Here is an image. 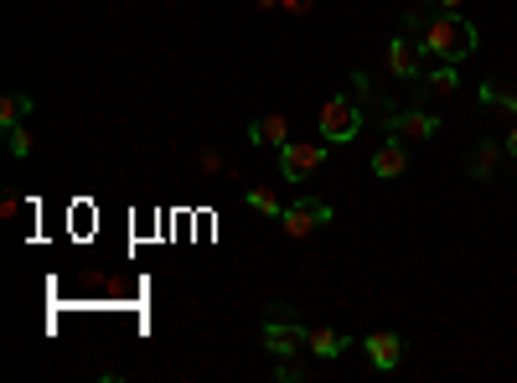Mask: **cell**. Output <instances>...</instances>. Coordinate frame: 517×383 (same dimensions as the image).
Wrapping results in <instances>:
<instances>
[{"label": "cell", "instance_id": "11", "mask_svg": "<svg viewBox=\"0 0 517 383\" xmlns=\"http://www.w3.org/2000/svg\"><path fill=\"white\" fill-rule=\"evenodd\" d=\"M388 68L399 73V78H424V73H419V52H414L404 37H393V42H388Z\"/></svg>", "mask_w": 517, "mask_h": 383}, {"label": "cell", "instance_id": "16", "mask_svg": "<svg viewBox=\"0 0 517 383\" xmlns=\"http://www.w3.org/2000/svg\"><path fill=\"white\" fill-rule=\"evenodd\" d=\"M6 151H11L16 161H26V156H32V130H26V125H11V130H6Z\"/></svg>", "mask_w": 517, "mask_h": 383}, {"label": "cell", "instance_id": "18", "mask_svg": "<svg viewBox=\"0 0 517 383\" xmlns=\"http://www.w3.org/2000/svg\"><path fill=\"white\" fill-rule=\"evenodd\" d=\"M16 208H21V197H16V192L0 197V218H16Z\"/></svg>", "mask_w": 517, "mask_h": 383}, {"label": "cell", "instance_id": "21", "mask_svg": "<svg viewBox=\"0 0 517 383\" xmlns=\"http://www.w3.org/2000/svg\"><path fill=\"white\" fill-rule=\"evenodd\" d=\"M466 6V0H440V11H461Z\"/></svg>", "mask_w": 517, "mask_h": 383}, {"label": "cell", "instance_id": "15", "mask_svg": "<svg viewBox=\"0 0 517 383\" xmlns=\"http://www.w3.org/2000/svg\"><path fill=\"white\" fill-rule=\"evenodd\" d=\"M497 161H502V145H481V151L471 156V176H476V182H486V176L497 171Z\"/></svg>", "mask_w": 517, "mask_h": 383}, {"label": "cell", "instance_id": "14", "mask_svg": "<svg viewBox=\"0 0 517 383\" xmlns=\"http://www.w3.org/2000/svg\"><path fill=\"white\" fill-rule=\"evenodd\" d=\"M424 88H430V94H455V88H461V73H455V63H440L435 73H424Z\"/></svg>", "mask_w": 517, "mask_h": 383}, {"label": "cell", "instance_id": "2", "mask_svg": "<svg viewBox=\"0 0 517 383\" xmlns=\"http://www.w3.org/2000/svg\"><path fill=\"white\" fill-rule=\"evenodd\" d=\"M326 156H331V145H321V140H285L280 145L285 182H311V176L326 166Z\"/></svg>", "mask_w": 517, "mask_h": 383}, {"label": "cell", "instance_id": "17", "mask_svg": "<svg viewBox=\"0 0 517 383\" xmlns=\"http://www.w3.org/2000/svg\"><path fill=\"white\" fill-rule=\"evenodd\" d=\"M481 104H497V109H512V114H517V94H507V88H492V83H481Z\"/></svg>", "mask_w": 517, "mask_h": 383}, {"label": "cell", "instance_id": "20", "mask_svg": "<svg viewBox=\"0 0 517 383\" xmlns=\"http://www.w3.org/2000/svg\"><path fill=\"white\" fill-rule=\"evenodd\" d=\"M507 156L517 161V120H512V135H507Z\"/></svg>", "mask_w": 517, "mask_h": 383}, {"label": "cell", "instance_id": "13", "mask_svg": "<svg viewBox=\"0 0 517 383\" xmlns=\"http://www.w3.org/2000/svg\"><path fill=\"white\" fill-rule=\"evenodd\" d=\"M243 202H249L254 213H264V218H275V223H280V213H285V208H280V197L269 192V187H249V192H243Z\"/></svg>", "mask_w": 517, "mask_h": 383}, {"label": "cell", "instance_id": "8", "mask_svg": "<svg viewBox=\"0 0 517 383\" xmlns=\"http://www.w3.org/2000/svg\"><path fill=\"white\" fill-rule=\"evenodd\" d=\"M404 171H409V151H404V140L393 135V140H383L373 151V176H378V182H393V176H404Z\"/></svg>", "mask_w": 517, "mask_h": 383}, {"label": "cell", "instance_id": "6", "mask_svg": "<svg viewBox=\"0 0 517 383\" xmlns=\"http://www.w3.org/2000/svg\"><path fill=\"white\" fill-rule=\"evenodd\" d=\"M362 352H368V363L378 373H393L404 363V337L399 332H373V337H362Z\"/></svg>", "mask_w": 517, "mask_h": 383}, {"label": "cell", "instance_id": "5", "mask_svg": "<svg viewBox=\"0 0 517 383\" xmlns=\"http://www.w3.org/2000/svg\"><path fill=\"white\" fill-rule=\"evenodd\" d=\"M306 327L300 321H264V347L275 352V358H295V352H306Z\"/></svg>", "mask_w": 517, "mask_h": 383}, {"label": "cell", "instance_id": "12", "mask_svg": "<svg viewBox=\"0 0 517 383\" xmlns=\"http://www.w3.org/2000/svg\"><path fill=\"white\" fill-rule=\"evenodd\" d=\"M32 104H37V99H26V94H6V99H0V130L21 125L26 114H32Z\"/></svg>", "mask_w": 517, "mask_h": 383}, {"label": "cell", "instance_id": "19", "mask_svg": "<svg viewBox=\"0 0 517 383\" xmlns=\"http://www.w3.org/2000/svg\"><path fill=\"white\" fill-rule=\"evenodd\" d=\"M280 11H295V16H306V11H311V0H280Z\"/></svg>", "mask_w": 517, "mask_h": 383}, {"label": "cell", "instance_id": "9", "mask_svg": "<svg viewBox=\"0 0 517 383\" xmlns=\"http://www.w3.org/2000/svg\"><path fill=\"white\" fill-rule=\"evenodd\" d=\"M352 347V337H342V332H331V327H316L311 337H306V352H316L321 363H337L342 352Z\"/></svg>", "mask_w": 517, "mask_h": 383}, {"label": "cell", "instance_id": "4", "mask_svg": "<svg viewBox=\"0 0 517 383\" xmlns=\"http://www.w3.org/2000/svg\"><path fill=\"white\" fill-rule=\"evenodd\" d=\"M331 223V202H316V197H295L285 202V213H280V233L285 239H311L316 228Z\"/></svg>", "mask_w": 517, "mask_h": 383}, {"label": "cell", "instance_id": "1", "mask_svg": "<svg viewBox=\"0 0 517 383\" xmlns=\"http://www.w3.org/2000/svg\"><path fill=\"white\" fill-rule=\"evenodd\" d=\"M419 42H424V57H440V63H455V68H461L466 57L476 52V26H471L461 11H440V16L424 21Z\"/></svg>", "mask_w": 517, "mask_h": 383}, {"label": "cell", "instance_id": "7", "mask_svg": "<svg viewBox=\"0 0 517 383\" xmlns=\"http://www.w3.org/2000/svg\"><path fill=\"white\" fill-rule=\"evenodd\" d=\"M388 130L399 140H435L440 135V120L424 109H404V114H388Z\"/></svg>", "mask_w": 517, "mask_h": 383}, {"label": "cell", "instance_id": "3", "mask_svg": "<svg viewBox=\"0 0 517 383\" xmlns=\"http://www.w3.org/2000/svg\"><path fill=\"white\" fill-rule=\"evenodd\" d=\"M362 135V109L352 104V99H326L321 104V140L326 145H352Z\"/></svg>", "mask_w": 517, "mask_h": 383}, {"label": "cell", "instance_id": "10", "mask_svg": "<svg viewBox=\"0 0 517 383\" xmlns=\"http://www.w3.org/2000/svg\"><path fill=\"white\" fill-rule=\"evenodd\" d=\"M249 140L254 145H285L290 140V120L285 114H259V120L249 125Z\"/></svg>", "mask_w": 517, "mask_h": 383}]
</instances>
